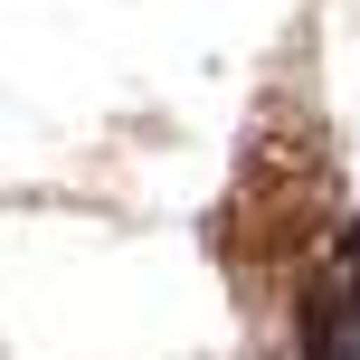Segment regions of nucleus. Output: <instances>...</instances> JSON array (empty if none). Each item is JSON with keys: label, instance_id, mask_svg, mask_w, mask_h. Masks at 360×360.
Returning <instances> with one entry per match:
<instances>
[{"label": "nucleus", "instance_id": "obj_1", "mask_svg": "<svg viewBox=\"0 0 360 360\" xmlns=\"http://www.w3.org/2000/svg\"><path fill=\"white\" fill-rule=\"evenodd\" d=\"M313 360H360V256H351V275L313 304Z\"/></svg>", "mask_w": 360, "mask_h": 360}]
</instances>
